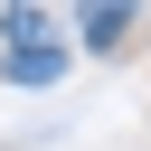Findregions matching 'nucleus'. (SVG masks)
Listing matches in <instances>:
<instances>
[{
	"label": "nucleus",
	"instance_id": "1",
	"mask_svg": "<svg viewBox=\"0 0 151 151\" xmlns=\"http://www.w3.org/2000/svg\"><path fill=\"white\" fill-rule=\"evenodd\" d=\"M123 28H132V9H123V0H94V9H76V38H85V47H123Z\"/></svg>",
	"mask_w": 151,
	"mask_h": 151
},
{
	"label": "nucleus",
	"instance_id": "2",
	"mask_svg": "<svg viewBox=\"0 0 151 151\" xmlns=\"http://www.w3.org/2000/svg\"><path fill=\"white\" fill-rule=\"evenodd\" d=\"M0 38H19V57L47 47V9H38V0H9V9H0Z\"/></svg>",
	"mask_w": 151,
	"mask_h": 151
},
{
	"label": "nucleus",
	"instance_id": "3",
	"mask_svg": "<svg viewBox=\"0 0 151 151\" xmlns=\"http://www.w3.org/2000/svg\"><path fill=\"white\" fill-rule=\"evenodd\" d=\"M66 66V47H28V57H9V85H47Z\"/></svg>",
	"mask_w": 151,
	"mask_h": 151
}]
</instances>
